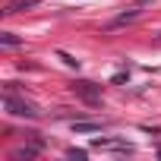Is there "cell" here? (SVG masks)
Masks as SVG:
<instances>
[{
	"label": "cell",
	"mask_w": 161,
	"mask_h": 161,
	"mask_svg": "<svg viewBox=\"0 0 161 161\" xmlns=\"http://www.w3.org/2000/svg\"><path fill=\"white\" fill-rule=\"evenodd\" d=\"M3 108H7V114H13V117H25V120L38 117V108H35L32 101H25V98H16L13 92L3 95Z\"/></svg>",
	"instance_id": "cell-1"
},
{
	"label": "cell",
	"mask_w": 161,
	"mask_h": 161,
	"mask_svg": "<svg viewBox=\"0 0 161 161\" xmlns=\"http://www.w3.org/2000/svg\"><path fill=\"white\" fill-rule=\"evenodd\" d=\"M73 92H76V98H82L86 104H101V86L98 82H89V79H76V82L69 86Z\"/></svg>",
	"instance_id": "cell-2"
},
{
	"label": "cell",
	"mask_w": 161,
	"mask_h": 161,
	"mask_svg": "<svg viewBox=\"0 0 161 161\" xmlns=\"http://www.w3.org/2000/svg\"><path fill=\"white\" fill-rule=\"evenodd\" d=\"M41 0H13V3H7V16H13V13H22V10H32V7H38Z\"/></svg>",
	"instance_id": "cell-3"
},
{
	"label": "cell",
	"mask_w": 161,
	"mask_h": 161,
	"mask_svg": "<svg viewBox=\"0 0 161 161\" xmlns=\"http://www.w3.org/2000/svg\"><path fill=\"white\" fill-rule=\"evenodd\" d=\"M73 130L76 133H98L101 123H86V120H73Z\"/></svg>",
	"instance_id": "cell-4"
},
{
	"label": "cell",
	"mask_w": 161,
	"mask_h": 161,
	"mask_svg": "<svg viewBox=\"0 0 161 161\" xmlns=\"http://www.w3.org/2000/svg\"><path fill=\"white\" fill-rule=\"evenodd\" d=\"M0 44H3V47H16V44H22V38L13 35V32H3V35H0Z\"/></svg>",
	"instance_id": "cell-5"
},
{
	"label": "cell",
	"mask_w": 161,
	"mask_h": 161,
	"mask_svg": "<svg viewBox=\"0 0 161 161\" xmlns=\"http://www.w3.org/2000/svg\"><path fill=\"white\" fill-rule=\"evenodd\" d=\"M57 57H60V60H63V63H66L69 69H79V60H76V57H73L69 51H57Z\"/></svg>",
	"instance_id": "cell-6"
},
{
	"label": "cell",
	"mask_w": 161,
	"mask_h": 161,
	"mask_svg": "<svg viewBox=\"0 0 161 161\" xmlns=\"http://www.w3.org/2000/svg\"><path fill=\"white\" fill-rule=\"evenodd\" d=\"M136 16H139V13H136V10H130V13H123V16H117V19H114L111 25H123V22H133Z\"/></svg>",
	"instance_id": "cell-7"
},
{
	"label": "cell",
	"mask_w": 161,
	"mask_h": 161,
	"mask_svg": "<svg viewBox=\"0 0 161 161\" xmlns=\"http://www.w3.org/2000/svg\"><path fill=\"white\" fill-rule=\"evenodd\" d=\"M66 158H79V161H82L86 158V148H66Z\"/></svg>",
	"instance_id": "cell-8"
}]
</instances>
